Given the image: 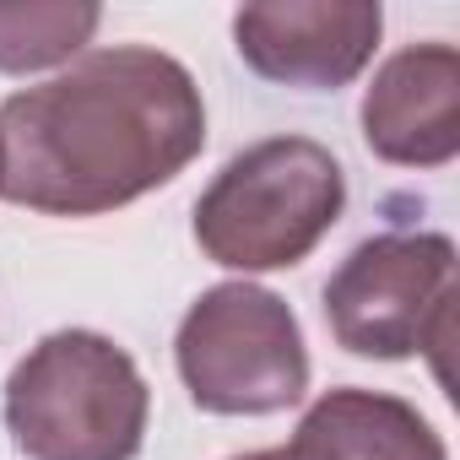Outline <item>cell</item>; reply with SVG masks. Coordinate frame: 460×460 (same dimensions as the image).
<instances>
[{"mask_svg":"<svg viewBox=\"0 0 460 460\" xmlns=\"http://www.w3.org/2000/svg\"><path fill=\"white\" fill-rule=\"evenodd\" d=\"M325 325L352 358H438L455 331V244L444 234L363 239L325 282Z\"/></svg>","mask_w":460,"mask_h":460,"instance_id":"cell-5","label":"cell"},{"mask_svg":"<svg viewBox=\"0 0 460 460\" xmlns=\"http://www.w3.org/2000/svg\"><path fill=\"white\" fill-rule=\"evenodd\" d=\"M363 141L395 168H444L460 152V49L406 44L363 93Z\"/></svg>","mask_w":460,"mask_h":460,"instance_id":"cell-7","label":"cell"},{"mask_svg":"<svg viewBox=\"0 0 460 460\" xmlns=\"http://www.w3.org/2000/svg\"><path fill=\"white\" fill-rule=\"evenodd\" d=\"M234 460H293V455H288V444H282V449H255V455H234Z\"/></svg>","mask_w":460,"mask_h":460,"instance_id":"cell-10","label":"cell"},{"mask_svg":"<svg viewBox=\"0 0 460 460\" xmlns=\"http://www.w3.org/2000/svg\"><path fill=\"white\" fill-rule=\"evenodd\" d=\"M293 460H449L438 428L401 395H385V390H325L293 444H288Z\"/></svg>","mask_w":460,"mask_h":460,"instance_id":"cell-8","label":"cell"},{"mask_svg":"<svg viewBox=\"0 0 460 460\" xmlns=\"http://www.w3.org/2000/svg\"><path fill=\"white\" fill-rule=\"evenodd\" d=\"M152 390L103 331H49L6 379V433L28 460H136Z\"/></svg>","mask_w":460,"mask_h":460,"instance_id":"cell-3","label":"cell"},{"mask_svg":"<svg viewBox=\"0 0 460 460\" xmlns=\"http://www.w3.org/2000/svg\"><path fill=\"white\" fill-rule=\"evenodd\" d=\"M200 146L206 103L173 55L93 49L0 103V200L44 217H103L179 179Z\"/></svg>","mask_w":460,"mask_h":460,"instance_id":"cell-1","label":"cell"},{"mask_svg":"<svg viewBox=\"0 0 460 460\" xmlns=\"http://www.w3.org/2000/svg\"><path fill=\"white\" fill-rule=\"evenodd\" d=\"M379 0H266L234 17L239 60L255 76L304 93H336L358 82L379 49Z\"/></svg>","mask_w":460,"mask_h":460,"instance_id":"cell-6","label":"cell"},{"mask_svg":"<svg viewBox=\"0 0 460 460\" xmlns=\"http://www.w3.org/2000/svg\"><path fill=\"white\" fill-rule=\"evenodd\" d=\"M347 211V173L314 136H271L227 157L195 200V244L227 271H288Z\"/></svg>","mask_w":460,"mask_h":460,"instance_id":"cell-2","label":"cell"},{"mask_svg":"<svg viewBox=\"0 0 460 460\" xmlns=\"http://www.w3.org/2000/svg\"><path fill=\"white\" fill-rule=\"evenodd\" d=\"M173 363L190 401L211 417H271L309 390L304 325L261 282L206 288L179 320Z\"/></svg>","mask_w":460,"mask_h":460,"instance_id":"cell-4","label":"cell"},{"mask_svg":"<svg viewBox=\"0 0 460 460\" xmlns=\"http://www.w3.org/2000/svg\"><path fill=\"white\" fill-rule=\"evenodd\" d=\"M103 12L93 0H0V71L33 76L82 55Z\"/></svg>","mask_w":460,"mask_h":460,"instance_id":"cell-9","label":"cell"}]
</instances>
